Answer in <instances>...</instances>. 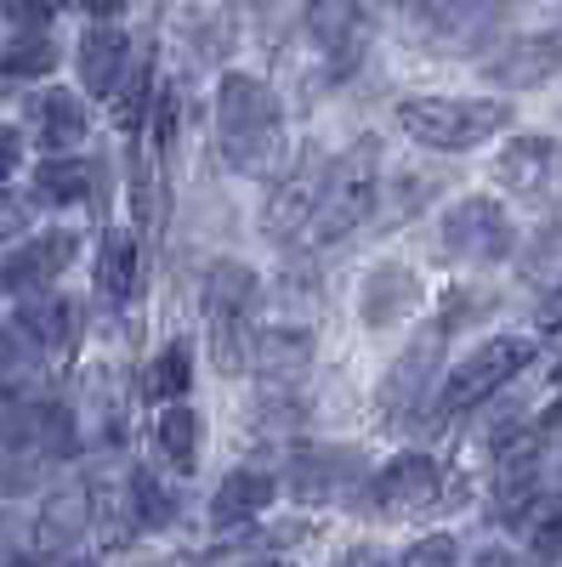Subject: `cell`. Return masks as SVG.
Returning <instances> with one entry per match:
<instances>
[{"mask_svg": "<svg viewBox=\"0 0 562 567\" xmlns=\"http://www.w3.org/2000/svg\"><path fill=\"white\" fill-rule=\"evenodd\" d=\"M34 136H40V148H52V159H63V148H74V142L85 136V109H80L74 91H52V97H40Z\"/></svg>", "mask_w": 562, "mask_h": 567, "instance_id": "44dd1931", "label": "cell"}, {"mask_svg": "<svg viewBox=\"0 0 562 567\" xmlns=\"http://www.w3.org/2000/svg\"><path fill=\"white\" fill-rule=\"evenodd\" d=\"M256 567H285V561H256Z\"/></svg>", "mask_w": 562, "mask_h": 567, "instance_id": "f35d334b", "label": "cell"}, {"mask_svg": "<svg viewBox=\"0 0 562 567\" xmlns=\"http://www.w3.org/2000/svg\"><path fill=\"white\" fill-rule=\"evenodd\" d=\"M267 505H273V477H262V471H233L211 499V523L239 528V523H251V516H262Z\"/></svg>", "mask_w": 562, "mask_h": 567, "instance_id": "d6986e66", "label": "cell"}, {"mask_svg": "<svg viewBox=\"0 0 562 567\" xmlns=\"http://www.w3.org/2000/svg\"><path fill=\"white\" fill-rule=\"evenodd\" d=\"M398 125L427 142V148H443V154H460V148H478L494 131L511 125V103L500 97H415L398 109Z\"/></svg>", "mask_w": 562, "mask_h": 567, "instance_id": "277c9868", "label": "cell"}, {"mask_svg": "<svg viewBox=\"0 0 562 567\" xmlns=\"http://www.w3.org/2000/svg\"><path fill=\"white\" fill-rule=\"evenodd\" d=\"M375 505L403 516V511H427L438 494H443V465L432 454H398L387 460L381 471H375V483H369Z\"/></svg>", "mask_w": 562, "mask_h": 567, "instance_id": "30bf717a", "label": "cell"}, {"mask_svg": "<svg viewBox=\"0 0 562 567\" xmlns=\"http://www.w3.org/2000/svg\"><path fill=\"white\" fill-rule=\"evenodd\" d=\"M443 341H449V323L415 329V341L392 358L387 381H381V414H387V420H403L415 403H427V386H432V374H438Z\"/></svg>", "mask_w": 562, "mask_h": 567, "instance_id": "52a82bcc", "label": "cell"}, {"mask_svg": "<svg viewBox=\"0 0 562 567\" xmlns=\"http://www.w3.org/2000/svg\"><path fill=\"white\" fill-rule=\"evenodd\" d=\"M540 329H545V336H556V329H562V284H556V290L540 301V318H534Z\"/></svg>", "mask_w": 562, "mask_h": 567, "instance_id": "836d02e7", "label": "cell"}, {"mask_svg": "<svg viewBox=\"0 0 562 567\" xmlns=\"http://www.w3.org/2000/svg\"><path fill=\"white\" fill-rule=\"evenodd\" d=\"M125 69H131V58H125V34H120V23H98L85 40H80V85L91 91V97H120V85H125Z\"/></svg>", "mask_w": 562, "mask_h": 567, "instance_id": "e0dca14e", "label": "cell"}, {"mask_svg": "<svg viewBox=\"0 0 562 567\" xmlns=\"http://www.w3.org/2000/svg\"><path fill=\"white\" fill-rule=\"evenodd\" d=\"M494 176L500 187H511V194H523V199H545L562 187V142L545 136V131H523V136H511L500 159H494Z\"/></svg>", "mask_w": 562, "mask_h": 567, "instance_id": "9c48e42d", "label": "cell"}, {"mask_svg": "<svg viewBox=\"0 0 562 567\" xmlns=\"http://www.w3.org/2000/svg\"><path fill=\"white\" fill-rule=\"evenodd\" d=\"M369 23L375 12L369 7H347V0H336V7H307V29L318 40V52L330 58V74H352L364 45H369Z\"/></svg>", "mask_w": 562, "mask_h": 567, "instance_id": "7c38bea8", "label": "cell"}, {"mask_svg": "<svg viewBox=\"0 0 562 567\" xmlns=\"http://www.w3.org/2000/svg\"><path fill=\"white\" fill-rule=\"evenodd\" d=\"M278 97L256 80V74H227L216 85V142L222 159L245 176H267L278 159Z\"/></svg>", "mask_w": 562, "mask_h": 567, "instance_id": "6da1fadb", "label": "cell"}, {"mask_svg": "<svg viewBox=\"0 0 562 567\" xmlns=\"http://www.w3.org/2000/svg\"><path fill=\"white\" fill-rule=\"evenodd\" d=\"M364 477V460H358V449H302L296 460H290V499H307V505H318V499H336L341 488H352Z\"/></svg>", "mask_w": 562, "mask_h": 567, "instance_id": "4fadbf2b", "label": "cell"}, {"mask_svg": "<svg viewBox=\"0 0 562 567\" xmlns=\"http://www.w3.org/2000/svg\"><path fill=\"white\" fill-rule=\"evenodd\" d=\"M556 374H562V369H556Z\"/></svg>", "mask_w": 562, "mask_h": 567, "instance_id": "ab89813d", "label": "cell"}, {"mask_svg": "<svg viewBox=\"0 0 562 567\" xmlns=\"http://www.w3.org/2000/svg\"><path fill=\"white\" fill-rule=\"evenodd\" d=\"M540 488V432H505L494 449V511L523 516Z\"/></svg>", "mask_w": 562, "mask_h": 567, "instance_id": "8fae6325", "label": "cell"}, {"mask_svg": "<svg viewBox=\"0 0 562 567\" xmlns=\"http://www.w3.org/2000/svg\"><path fill=\"white\" fill-rule=\"evenodd\" d=\"M540 437H562V398H556V409L545 414V425H540Z\"/></svg>", "mask_w": 562, "mask_h": 567, "instance_id": "d590c367", "label": "cell"}, {"mask_svg": "<svg viewBox=\"0 0 562 567\" xmlns=\"http://www.w3.org/2000/svg\"><path fill=\"white\" fill-rule=\"evenodd\" d=\"M324 176H330V165H324L318 148H307L302 165L290 171V182L273 187V199H267V233H273V239H285V233H296L302 221H313L318 194H324Z\"/></svg>", "mask_w": 562, "mask_h": 567, "instance_id": "5bb4252c", "label": "cell"}, {"mask_svg": "<svg viewBox=\"0 0 562 567\" xmlns=\"http://www.w3.org/2000/svg\"><path fill=\"white\" fill-rule=\"evenodd\" d=\"M136 290V245H131V233H109L103 239V256H98V296L109 307H125Z\"/></svg>", "mask_w": 562, "mask_h": 567, "instance_id": "cb8c5ba5", "label": "cell"}, {"mask_svg": "<svg viewBox=\"0 0 562 567\" xmlns=\"http://www.w3.org/2000/svg\"><path fill=\"white\" fill-rule=\"evenodd\" d=\"M262 284L245 261H216L205 272V312H211V358L222 374H239L251 358V323H256Z\"/></svg>", "mask_w": 562, "mask_h": 567, "instance_id": "5b68a950", "label": "cell"}, {"mask_svg": "<svg viewBox=\"0 0 562 567\" xmlns=\"http://www.w3.org/2000/svg\"><path fill=\"white\" fill-rule=\"evenodd\" d=\"M74 250H80V239L74 233H40L34 245H23L7 267H0V284H7L12 296H29V290H45V284H52L69 261H74Z\"/></svg>", "mask_w": 562, "mask_h": 567, "instance_id": "9a60e30c", "label": "cell"}, {"mask_svg": "<svg viewBox=\"0 0 562 567\" xmlns=\"http://www.w3.org/2000/svg\"><path fill=\"white\" fill-rule=\"evenodd\" d=\"M478 567H511V561H505V556H483Z\"/></svg>", "mask_w": 562, "mask_h": 567, "instance_id": "74e56055", "label": "cell"}, {"mask_svg": "<svg viewBox=\"0 0 562 567\" xmlns=\"http://www.w3.org/2000/svg\"><path fill=\"white\" fill-rule=\"evenodd\" d=\"M18 171V148H12V142H0V176H12Z\"/></svg>", "mask_w": 562, "mask_h": 567, "instance_id": "8d00e7d4", "label": "cell"}, {"mask_svg": "<svg viewBox=\"0 0 562 567\" xmlns=\"http://www.w3.org/2000/svg\"><path fill=\"white\" fill-rule=\"evenodd\" d=\"M534 358V341L529 336H494L483 341L472 358H460V369L449 374V386L438 398V420H460V414H472L483 398H494L511 374H523Z\"/></svg>", "mask_w": 562, "mask_h": 567, "instance_id": "8992f818", "label": "cell"}, {"mask_svg": "<svg viewBox=\"0 0 562 567\" xmlns=\"http://www.w3.org/2000/svg\"><path fill=\"white\" fill-rule=\"evenodd\" d=\"M511 221L500 210V199H460L449 216H443V250L454 261H500L511 256Z\"/></svg>", "mask_w": 562, "mask_h": 567, "instance_id": "ba28073f", "label": "cell"}, {"mask_svg": "<svg viewBox=\"0 0 562 567\" xmlns=\"http://www.w3.org/2000/svg\"><path fill=\"white\" fill-rule=\"evenodd\" d=\"M187 386H194V352H187V341H171V347L149 363V403L176 409V403L187 398Z\"/></svg>", "mask_w": 562, "mask_h": 567, "instance_id": "484cf974", "label": "cell"}, {"mask_svg": "<svg viewBox=\"0 0 562 567\" xmlns=\"http://www.w3.org/2000/svg\"><path fill=\"white\" fill-rule=\"evenodd\" d=\"M131 505H136V523L143 528H165L176 516V499H171V488L154 477V471H136L131 477Z\"/></svg>", "mask_w": 562, "mask_h": 567, "instance_id": "f546056e", "label": "cell"}, {"mask_svg": "<svg viewBox=\"0 0 562 567\" xmlns=\"http://www.w3.org/2000/svg\"><path fill=\"white\" fill-rule=\"evenodd\" d=\"M91 194V165L85 159H45L34 171V199L45 205H80Z\"/></svg>", "mask_w": 562, "mask_h": 567, "instance_id": "4316f807", "label": "cell"}, {"mask_svg": "<svg viewBox=\"0 0 562 567\" xmlns=\"http://www.w3.org/2000/svg\"><path fill=\"white\" fill-rule=\"evenodd\" d=\"M200 437H205V425H200V414L187 409V403L165 409L160 425H154V443H160V454H165L171 471H194L200 465Z\"/></svg>", "mask_w": 562, "mask_h": 567, "instance_id": "7402d4cb", "label": "cell"}, {"mask_svg": "<svg viewBox=\"0 0 562 567\" xmlns=\"http://www.w3.org/2000/svg\"><path fill=\"white\" fill-rule=\"evenodd\" d=\"M494 7H409V23L432 40H466L478 23H494Z\"/></svg>", "mask_w": 562, "mask_h": 567, "instance_id": "83f0119b", "label": "cell"}, {"mask_svg": "<svg viewBox=\"0 0 562 567\" xmlns=\"http://www.w3.org/2000/svg\"><path fill=\"white\" fill-rule=\"evenodd\" d=\"M85 516H91V499H85V488H63V494H52L45 499V511H40V550H63V545H74L80 534H85Z\"/></svg>", "mask_w": 562, "mask_h": 567, "instance_id": "603a6c76", "label": "cell"}, {"mask_svg": "<svg viewBox=\"0 0 562 567\" xmlns=\"http://www.w3.org/2000/svg\"><path fill=\"white\" fill-rule=\"evenodd\" d=\"M420 307V278L403 267V261H381L369 278H364V290H358V312L369 329H381V323H398L403 312Z\"/></svg>", "mask_w": 562, "mask_h": 567, "instance_id": "2e32d148", "label": "cell"}, {"mask_svg": "<svg viewBox=\"0 0 562 567\" xmlns=\"http://www.w3.org/2000/svg\"><path fill=\"white\" fill-rule=\"evenodd\" d=\"M307 363H313V336H307V329H273V336L262 341V352H256V369H262V381L273 392L296 386L307 374Z\"/></svg>", "mask_w": 562, "mask_h": 567, "instance_id": "ffe728a7", "label": "cell"}, {"mask_svg": "<svg viewBox=\"0 0 562 567\" xmlns=\"http://www.w3.org/2000/svg\"><path fill=\"white\" fill-rule=\"evenodd\" d=\"M52 69H58V40L45 34V29L18 34L7 63H0V74H12V80H40V74H52Z\"/></svg>", "mask_w": 562, "mask_h": 567, "instance_id": "f1b7e54d", "label": "cell"}, {"mask_svg": "<svg viewBox=\"0 0 562 567\" xmlns=\"http://www.w3.org/2000/svg\"><path fill=\"white\" fill-rule=\"evenodd\" d=\"M562 69V40L556 34H523L511 40V52L489 63V80L500 85H545Z\"/></svg>", "mask_w": 562, "mask_h": 567, "instance_id": "ac0fdd59", "label": "cell"}, {"mask_svg": "<svg viewBox=\"0 0 562 567\" xmlns=\"http://www.w3.org/2000/svg\"><path fill=\"white\" fill-rule=\"evenodd\" d=\"M74 454L63 403H0V488H29L45 465Z\"/></svg>", "mask_w": 562, "mask_h": 567, "instance_id": "7a4b0ae2", "label": "cell"}, {"mask_svg": "<svg viewBox=\"0 0 562 567\" xmlns=\"http://www.w3.org/2000/svg\"><path fill=\"white\" fill-rule=\"evenodd\" d=\"M529 550H534V561H562V505H551L540 523H534Z\"/></svg>", "mask_w": 562, "mask_h": 567, "instance_id": "1f68e13d", "label": "cell"}, {"mask_svg": "<svg viewBox=\"0 0 562 567\" xmlns=\"http://www.w3.org/2000/svg\"><path fill=\"white\" fill-rule=\"evenodd\" d=\"M375 199H381V142L358 136L330 165V176H324V194H318V210H313V245L347 239L358 221H369Z\"/></svg>", "mask_w": 562, "mask_h": 567, "instance_id": "3957f363", "label": "cell"}, {"mask_svg": "<svg viewBox=\"0 0 562 567\" xmlns=\"http://www.w3.org/2000/svg\"><path fill=\"white\" fill-rule=\"evenodd\" d=\"M29 227V205L12 194V187H0V239H18Z\"/></svg>", "mask_w": 562, "mask_h": 567, "instance_id": "d6a6232c", "label": "cell"}, {"mask_svg": "<svg viewBox=\"0 0 562 567\" xmlns=\"http://www.w3.org/2000/svg\"><path fill=\"white\" fill-rule=\"evenodd\" d=\"M336 567H387V561L375 556V550H364V545H358V550H347V556H341Z\"/></svg>", "mask_w": 562, "mask_h": 567, "instance_id": "e575fe53", "label": "cell"}, {"mask_svg": "<svg viewBox=\"0 0 562 567\" xmlns=\"http://www.w3.org/2000/svg\"><path fill=\"white\" fill-rule=\"evenodd\" d=\"M454 561H460L454 539H449V534H427V539H415V545L403 550L398 567H454Z\"/></svg>", "mask_w": 562, "mask_h": 567, "instance_id": "4dcf8cb0", "label": "cell"}, {"mask_svg": "<svg viewBox=\"0 0 562 567\" xmlns=\"http://www.w3.org/2000/svg\"><path fill=\"white\" fill-rule=\"evenodd\" d=\"M18 323H23V336H29L34 347H45V352L74 347V307H69V301H58V296L29 301V307L18 312Z\"/></svg>", "mask_w": 562, "mask_h": 567, "instance_id": "d4e9b609", "label": "cell"}]
</instances>
